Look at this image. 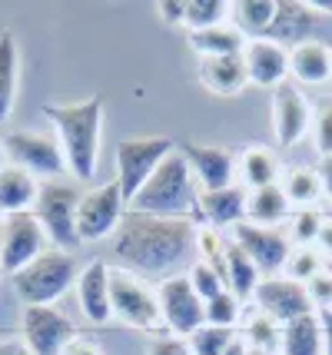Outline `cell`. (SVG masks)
<instances>
[{"label":"cell","mask_w":332,"mask_h":355,"mask_svg":"<svg viewBox=\"0 0 332 355\" xmlns=\"http://www.w3.org/2000/svg\"><path fill=\"white\" fill-rule=\"evenodd\" d=\"M0 276H3V272H0Z\"/></svg>","instance_id":"obj_54"},{"label":"cell","mask_w":332,"mask_h":355,"mask_svg":"<svg viewBox=\"0 0 332 355\" xmlns=\"http://www.w3.org/2000/svg\"><path fill=\"white\" fill-rule=\"evenodd\" d=\"M80 266L73 252L50 246L44 256H37L30 266H24L14 279V293L27 306H53L60 295L77 282Z\"/></svg>","instance_id":"obj_4"},{"label":"cell","mask_w":332,"mask_h":355,"mask_svg":"<svg viewBox=\"0 0 332 355\" xmlns=\"http://www.w3.org/2000/svg\"><path fill=\"white\" fill-rule=\"evenodd\" d=\"M123 213H127V202H123V193H120L116 180L87 189L77 206L80 243H100V239L113 236L123 223Z\"/></svg>","instance_id":"obj_9"},{"label":"cell","mask_w":332,"mask_h":355,"mask_svg":"<svg viewBox=\"0 0 332 355\" xmlns=\"http://www.w3.org/2000/svg\"><path fill=\"white\" fill-rule=\"evenodd\" d=\"M176 150L170 137H130L116 146L113 166H116V186L123 193V202H133V196L143 189V183L159 170V163Z\"/></svg>","instance_id":"obj_6"},{"label":"cell","mask_w":332,"mask_h":355,"mask_svg":"<svg viewBox=\"0 0 332 355\" xmlns=\"http://www.w3.org/2000/svg\"><path fill=\"white\" fill-rule=\"evenodd\" d=\"M233 3L226 0H186V27L193 31H209V27H222L229 20Z\"/></svg>","instance_id":"obj_33"},{"label":"cell","mask_w":332,"mask_h":355,"mask_svg":"<svg viewBox=\"0 0 332 355\" xmlns=\"http://www.w3.org/2000/svg\"><path fill=\"white\" fill-rule=\"evenodd\" d=\"M289 73L306 83V87H322L332 80V60L329 46L322 40H306L289 50Z\"/></svg>","instance_id":"obj_23"},{"label":"cell","mask_w":332,"mask_h":355,"mask_svg":"<svg viewBox=\"0 0 332 355\" xmlns=\"http://www.w3.org/2000/svg\"><path fill=\"white\" fill-rule=\"evenodd\" d=\"M200 83L216 96H236L246 90L250 73L243 53H229V57H200Z\"/></svg>","instance_id":"obj_21"},{"label":"cell","mask_w":332,"mask_h":355,"mask_svg":"<svg viewBox=\"0 0 332 355\" xmlns=\"http://www.w3.org/2000/svg\"><path fill=\"white\" fill-rule=\"evenodd\" d=\"M319 226H322V213L319 209H296L292 223H289V236L299 243V246H316Z\"/></svg>","instance_id":"obj_38"},{"label":"cell","mask_w":332,"mask_h":355,"mask_svg":"<svg viewBox=\"0 0 332 355\" xmlns=\"http://www.w3.org/2000/svg\"><path fill=\"white\" fill-rule=\"evenodd\" d=\"M243 63H246L250 83L266 87V90L283 87L286 77H289V50L279 46L276 40H266V37L246 40V46H243Z\"/></svg>","instance_id":"obj_18"},{"label":"cell","mask_w":332,"mask_h":355,"mask_svg":"<svg viewBox=\"0 0 332 355\" xmlns=\"http://www.w3.org/2000/svg\"><path fill=\"white\" fill-rule=\"evenodd\" d=\"M326 269V263H322V252H319L316 246H299L289 252V263H286V276L296 279V282H309L313 276H319Z\"/></svg>","instance_id":"obj_35"},{"label":"cell","mask_w":332,"mask_h":355,"mask_svg":"<svg viewBox=\"0 0 332 355\" xmlns=\"http://www.w3.org/2000/svg\"><path fill=\"white\" fill-rule=\"evenodd\" d=\"M286 200L299 209H313L319 200H322V183H319V173L309 170V166H296V170L286 173Z\"/></svg>","instance_id":"obj_32"},{"label":"cell","mask_w":332,"mask_h":355,"mask_svg":"<svg viewBox=\"0 0 332 355\" xmlns=\"http://www.w3.org/2000/svg\"><path fill=\"white\" fill-rule=\"evenodd\" d=\"M222 279H226V289L243 299H253L256 286H259V269L253 266V259L236 246V243H226V256H222Z\"/></svg>","instance_id":"obj_26"},{"label":"cell","mask_w":332,"mask_h":355,"mask_svg":"<svg viewBox=\"0 0 332 355\" xmlns=\"http://www.w3.org/2000/svg\"><path fill=\"white\" fill-rule=\"evenodd\" d=\"M40 196V180L30 176L20 166H3L0 170V219L17 216V213H33Z\"/></svg>","instance_id":"obj_22"},{"label":"cell","mask_w":332,"mask_h":355,"mask_svg":"<svg viewBox=\"0 0 332 355\" xmlns=\"http://www.w3.org/2000/svg\"><path fill=\"white\" fill-rule=\"evenodd\" d=\"M239 339L246 342L253 352H279V342H283V325L276 322L266 312H250L246 322H243V336Z\"/></svg>","instance_id":"obj_31"},{"label":"cell","mask_w":332,"mask_h":355,"mask_svg":"<svg viewBox=\"0 0 332 355\" xmlns=\"http://www.w3.org/2000/svg\"><path fill=\"white\" fill-rule=\"evenodd\" d=\"M222 355H250V345H246V342L236 336V339H233V345H229V349H226Z\"/></svg>","instance_id":"obj_48"},{"label":"cell","mask_w":332,"mask_h":355,"mask_svg":"<svg viewBox=\"0 0 332 355\" xmlns=\"http://www.w3.org/2000/svg\"><path fill=\"white\" fill-rule=\"evenodd\" d=\"M316 315L322 325V355H332V309H322Z\"/></svg>","instance_id":"obj_46"},{"label":"cell","mask_w":332,"mask_h":355,"mask_svg":"<svg viewBox=\"0 0 332 355\" xmlns=\"http://www.w3.org/2000/svg\"><path fill=\"white\" fill-rule=\"evenodd\" d=\"M272 17H276V0H236L229 20L246 40H259L266 37L272 27Z\"/></svg>","instance_id":"obj_28"},{"label":"cell","mask_w":332,"mask_h":355,"mask_svg":"<svg viewBox=\"0 0 332 355\" xmlns=\"http://www.w3.org/2000/svg\"><path fill=\"white\" fill-rule=\"evenodd\" d=\"M60 355H103V349H100V342L90 339V336H73Z\"/></svg>","instance_id":"obj_43"},{"label":"cell","mask_w":332,"mask_h":355,"mask_svg":"<svg viewBox=\"0 0 332 355\" xmlns=\"http://www.w3.org/2000/svg\"><path fill=\"white\" fill-rule=\"evenodd\" d=\"M250 355H272V352H253V349H250Z\"/></svg>","instance_id":"obj_50"},{"label":"cell","mask_w":332,"mask_h":355,"mask_svg":"<svg viewBox=\"0 0 332 355\" xmlns=\"http://www.w3.org/2000/svg\"><path fill=\"white\" fill-rule=\"evenodd\" d=\"M239 312H243V302L236 295L229 293H220L216 299L206 302V325H220V329H236L239 322Z\"/></svg>","instance_id":"obj_37"},{"label":"cell","mask_w":332,"mask_h":355,"mask_svg":"<svg viewBox=\"0 0 332 355\" xmlns=\"http://www.w3.org/2000/svg\"><path fill=\"white\" fill-rule=\"evenodd\" d=\"M80 193L73 183L67 180H50V183H40V196H37V206H33V216L44 226L50 246L53 249H70L80 246L77 236V206H80Z\"/></svg>","instance_id":"obj_5"},{"label":"cell","mask_w":332,"mask_h":355,"mask_svg":"<svg viewBox=\"0 0 332 355\" xmlns=\"http://www.w3.org/2000/svg\"><path fill=\"white\" fill-rule=\"evenodd\" d=\"M279 355H322V325H319L316 312L283 325Z\"/></svg>","instance_id":"obj_27"},{"label":"cell","mask_w":332,"mask_h":355,"mask_svg":"<svg viewBox=\"0 0 332 355\" xmlns=\"http://www.w3.org/2000/svg\"><path fill=\"white\" fill-rule=\"evenodd\" d=\"M233 243H236L253 266L259 269V276H279L289 263V252H292V243L279 226H253V223H239L233 226Z\"/></svg>","instance_id":"obj_13"},{"label":"cell","mask_w":332,"mask_h":355,"mask_svg":"<svg viewBox=\"0 0 332 355\" xmlns=\"http://www.w3.org/2000/svg\"><path fill=\"white\" fill-rule=\"evenodd\" d=\"M20 325H24V345L30 349V355H60L67 342L77 336L73 319L57 306H24Z\"/></svg>","instance_id":"obj_12"},{"label":"cell","mask_w":332,"mask_h":355,"mask_svg":"<svg viewBox=\"0 0 332 355\" xmlns=\"http://www.w3.org/2000/svg\"><path fill=\"white\" fill-rule=\"evenodd\" d=\"M176 150L186 159V166H190L200 193L226 189V186L236 183V156L229 153V150L206 146V143H180Z\"/></svg>","instance_id":"obj_15"},{"label":"cell","mask_w":332,"mask_h":355,"mask_svg":"<svg viewBox=\"0 0 332 355\" xmlns=\"http://www.w3.org/2000/svg\"><path fill=\"white\" fill-rule=\"evenodd\" d=\"M7 166V156H3V143H0V170Z\"/></svg>","instance_id":"obj_49"},{"label":"cell","mask_w":332,"mask_h":355,"mask_svg":"<svg viewBox=\"0 0 332 355\" xmlns=\"http://www.w3.org/2000/svg\"><path fill=\"white\" fill-rule=\"evenodd\" d=\"M44 116L57 130V143L64 150L67 173H73V180H80V183H90L96 176V163H100L103 100L90 96L83 103H47Z\"/></svg>","instance_id":"obj_2"},{"label":"cell","mask_w":332,"mask_h":355,"mask_svg":"<svg viewBox=\"0 0 332 355\" xmlns=\"http://www.w3.org/2000/svg\"><path fill=\"white\" fill-rule=\"evenodd\" d=\"M17 73H20V50L10 31L0 33V123H7L17 100Z\"/></svg>","instance_id":"obj_29"},{"label":"cell","mask_w":332,"mask_h":355,"mask_svg":"<svg viewBox=\"0 0 332 355\" xmlns=\"http://www.w3.org/2000/svg\"><path fill=\"white\" fill-rule=\"evenodd\" d=\"M110 309L113 319H120L130 329L140 332H166L163 329V315H159L157 289H150L140 276H133L127 269H110Z\"/></svg>","instance_id":"obj_7"},{"label":"cell","mask_w":332,"mask_h":355,"mask_svg":"<svg viewBox=\"0 0 332 355\" xmlns=\"http://www.w3.org/2000/svg\"><path fill=\"white\" fill-rule=\"evenodd\" d=\"M196 223L193 219H163L146 216V213H123L120 230L113 232V259L120 269L133 276L163 279L183 276L196 259Z\"/></svg>","instance_id":"obj_1"},{"label":"cell","mask_w":332,"mask_h":355,"mask_svg":"<svg viewBox=\"0 0 332 355\" xmlns=\"http://www.w3.org/2000/svg\"><path fill=\"white\" fill-rule=\"evenodd\" d=\"M246 196H250V189H243L239 183L226 186V189H213V193H200L196 213L209 223V230L239 226V223H246Z\"/></svg>","instance_id":"obj_20"},{"label":"cell","mask_w":332,"mask_h":355,"mask_svg":"<svg viewBox=\"0 0 332 355\" xmlns=\"http://www.w3.org/2000/svg\"><path fill=\"white\" fill-rule=\"evenodd\" d=\"M110 263L90 259L77 276V302L90 325H107L113 319L110 309Z\"/></svg>","instance_id":"obj_17"},{"label":"cell","mask_w":332,"mask_h":355,"mask_svg":"<svg viewBox=\"0 0 332 355\" xmlns=\"http://www.w3.org/2000/svg\"><path fill=\"white\" fill-rule=\"evenodd\" d=\"M279 159L269 146H246L243 153L236 156V176L243 180V186L253 193V189H263V186H276L279 183Z\"/></svg>","instance_id":"obj_24"},{"label":"cell","mask_w":332,"mask_h":355,"mask_svg":"<svg viewBox=\"0 0 332 355\" xmlns=\"http://www.w3.org/2000/svg\"><path fill=\"white\" fill-rule=\"evenodd\" d=\"M256 309L272 315L279 325L292 322V319H299V315H309L313 309V302H309V293H306V286L296 282V279L289 276H269V279H259V286H256Z\"/></svg>","instance_id":"obj_14"},{"label":"cell","mask_w":332,"mask_h":355,"mask_svg":"<svg viewBox=\"0 0 332 355\" xmlns=\"http://www.w3.org/2000/svg\"><path fill=\"white\" fill-rule=\"evenodd\" d=\"M186 279H190V286L196 289V295L209 302V299H216L220 293H226V279L213 269V266H206L203 259H196V263L186 269Z\"/></svg>","instance_id":"obj_36"},{"label":"cell","mask_w":332,"mask_h":355,"mask_svg":"<svg viewBox=\"0 0 332 355\" xmlns=\"http://www.w3.org/2000/svg\"><path fill=\"white\" fill-rule=\"evenodd\" d=\"M329 272H332V266H329Z\"/></svg>","instance_id":"obj_53"},{"label":"cell","mask_w":332,"mask_h":355,"mask_svg":"<svg viewBox=\"0 0 332 355\" xmlns=\"http://www.w3.org/2000/svg\"><path fill=\"white\" fill-rule=\"evenodd\" d=\"M316 249L332 259V216H322V226H319V236H316Z\"/></svg>","instance_id":"obj_45"},{"label":"cell","mask_w":332,"mask_h":355,"mask_svg":"<svg viewBox=\"0 0 332 355\" xmlns=\"http://www.w3.org/2000/svg\"><path fill=\"white\" fill-rule=\"evenodd\" d=\"M236 339V332L233 329H220V325H200L196 332H193L186 345H190L193 355H222L229 345Z\"/></svg>","instance_id":"obj_34"},{"label":"cell","mask_w":332,"mask_h":355,"mask_svg":"<svg viewBox=\"0 0 332 355\" xmlns=\"http://www.w3.org/2000/svg\"><path fill=\"white\" fill-rule=\"evenodd\" d=\"M329 60H332V46H329Z\"/></svg>","instance_id":"obj_52"},{"label":"cell","mask_w":332,"mask_h":355,"mask_svg":"<svg viewBox=\"0 0 332 355\" xmlns=\"http://www.w3.org/2000/svg\"><path fill=\"white\" fill-rule=\"evenodd\" d=\"M306 293H309V302H313V309L316 312L332 309V272H329V266H326L319 276H313L309 282H306Z\"/></svg>","instance_id":"obj_40"},{"label":"cell","mask_w":332,"mask_h":355,"mask_svg":"<svg viewBox=\"0 0 332 355\" xmlns=\"http://www.w3.org/2000/svg\"><path fill=\"white\" fill-rule=\"evenodd\" d=\"M0 232H3V219H0Z\"/></svg>","instance_id":"obj_51"},{"label":"cell","mask_w":332,"mask_h":355,"mask_svg":"<svg viewBox=\"0 0 332 355\" xmlns=\"http://www.w3.org/2000/svg\"><path fill=\"white\" fill-rule=\"evenodd\" d=\"M3 143V156L10 166H20L30 176H37L40 183L60 180L67 173V159L57 137H47L40 130H14L7 137H0Z\"/></svg>","instance_id":"obj_8"},{"label":"cell","mask_w":332,"mask_h":355,"mask_svg":"<svg viewBox=\"0 0 332 355\" xmlns=\"http://www.w3.org/2000/svg\"><path fill=\"white\" fill-rule=\"evenodd\" d=\"M313 130V107L299 87L283 83L272 90V133L279 146H296Z\"/></svg>","instance_id":"obj_16"},{"label":"cell","mask_w":332,"mask_h":355,"mask_svg":"<svg viewBox=\"0 0 332 355\" xmlns=\"http://www.w3.org/2000/svg\"><path fill=\"white\" fill-rule=\"evenodd\" d=\"M313 139L319 156H332V100L313 107Z\"/></svg>","instance_id":"obj_39"},{"label":"cell","mask_w":332,"mask_h":355,"mask_svg":"<svg viewBox=\"0 0 332 355\" xmlns=\"http://www.w3.org/2000/svg\"><path fill=\"white\" fill-rule=\"evenodd\" d=\"M316 27H319V14L313 10V3H302V0H276V17H272V27H269L266 40H276L279 46L292 50L296 44L316 40V37H313Z\"/></svg>","instance_id":"obj_19"},{"label":"cell","mask_w":332,"mask_h":355,"mask_svg":"<svg viewBox=\"0 0 332 355\" xmlns=\"http://www.w3.org/2000/svg\"><path fill=\"white\" fill-rule=\"evenodd\" d=\"M292 213V202L286 200V189L279 183L253 189L246 196V223L253 226H279Z\"/></svg>","instance_id":"obj_25"},{"label":"cell","mask_w":332,"mask_h":355,"mask_svg":"<svg viewBox=\"0 0 332 355\" xmlns=\"http://www.w3.org/2000/svg\"><path fill=\"white\" fill-rule=\"evenodd\" d=\"M157 302L163 315V329L176 339H190L193 332L206 322V302L196 295L186 272L157 282Z\"/></svg>","instance_id":"obj_10"},{"label":"cell","mask_w":332,"mask_h":355,"mask_svg":"<svg viewBox=\"0 0 332 355\" xmlns=\"http://www.w3.org/2000/svg\"><path fill=\"white\" fill-rule=\"evenodd\" d=\"M0 355H30V349H27L24 342L7 339V342H0Z\"/></svg>","instance_id":"obj_47"},{"label":"cell","mask_w":332,"mask_h":355,"mask_svg":"<svg viewBox=\"0 0 332 355\" xmlns=\"http://www.w3.org/2000/svg\"><path fill=\"white\" fill-rule=\"evenodd\" d=\"M196 180H193L190 166L180 150L166 156L159 163V170L143 183V189L133 196L127 209L133 213H146V216H163V219H190L196 209Z\"/></svg>","instance_id":"obj_3"},{"label":"cell","mask_w":332,"mask_h":355,"mask_svg":"<svg viewBox=\"0 0 332 355\" xmlns=\"http://www.w3.org/2000/svg\"><path fill=\"white\" fill-rule=\"evenodd\" d=\"M190 46L200 57H229V53H243L246 37L233 24H222V27H209V31H193Z\"/></svg>","instance_id":"obj_30"},{"label":"cell","mask_w":332,"mask_h":355,"mask_svg":"<svg viewBox=\"0 0 332 355\" xmlns=\"http://www.w3.org/2000/svg\"><path fill=\"white\" fill-rule=\"evenodd\" d=\"M47 249L50 239L33 213H17V216L3 219V232H0V272L3 276H17L24 266H30Z\"/></svg>","instance_id":"obj_11"},{"label":"cell","mask_w":332,"mask_h":355,"mask_svg":"<svg viewBox=\"0 0 332 355\" xmlns=\"http://www.w3.org/2000/svg\"><path fill=\"white\" fill-rule=\"evenodd\" d=\"M319 183H322V200H332V156H322L319 159Z\"/></svg>","instance_id":"obj_44"},{"label":"cell","mask_w":332,"mask_h":355,"mask_svg":"<svg viewBox=\"0 0 332 355\" xmlns=\"http://www.w3.org/2000/svg\"><path fill=\"white\" fill-rule=\"evenodd\" d=\"M146 355H193L186 339H176V336H157V339L150 342V349Z\"/></svg>","instance_id":"obj_41"},{"label":"cell","mask_w":332,"mask_h":355,"mask_svg":"<svg viewBox=\"0 0 332 355\" xmlns=\"http://www.w3.org/2000/svg\"><path fill=\"white\" fill-rule=\"evenodd\" d=\"M157 14H159V20H163V24L180 27V24H186V0H159Z\"/></svg>","instance_id":"obj_42"}]
</instances>
